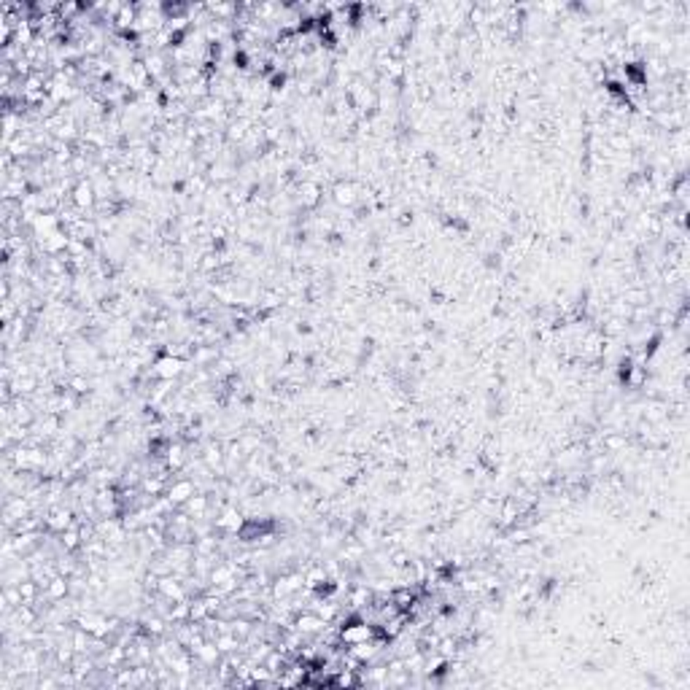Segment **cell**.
<instances>
[{
    "mask_svg": "<svg viewBox=\"0 0 690 690\" xmlns=\"http://www.w3.org/2000/svg\"><path fill=\"white\" fill-rule=\"evenodd\" d=\"M184 370H187V359L173 356V353H162L154 362V367H151L154 377H159V380H176Z\"/></svg>",
    "mask_w": 690,
    "mask_h": 690,
    "instance_id": "6da1fadb",
    "label": "cell"
},
{
    "mask_svg": "<svg viewBox=\"0 0 690 690\" xmlns=\"http://www.w3.org/2000/svg\"><path fill=\"white\" fill-rule=\"evenodd\" d=\"M332 200H335V205H340V208H351V205H356V200H359V189L353 187L351 181H337L335 189H332Z\"/></svg>",
    "mask_w": 690,
    "mask_h": 690,
    "instance_id": "277c9868",
    "label": "cell"
},
{
    "mask_svg": "<svg viewBox=\"0 0 690 690\" xmlns=\"http://www.w3.org/2000/svg\"><path fill=\"white\" fill-rule=\"evenodd\" d=\"M194 488H197V485H194L191 480H176V483H173V485L167 488V499L176 504V507H178V504L184 507V504H187L189 499H191V496L197 494Z\"/></svg>",
    "mask_w": 690,
    "mask_h": 690,
    "instance_id": "5b68a950",
    "label": "cell"
},
{
    "mask_svg": "<svg viewBox=\"0 0 690 690\" xmlns=\"http://www.w3.org/2000/svg\"><path fill=\"white\" fill-rule=\"evenodd\" d=\"M324 626H326V620L318 618L313 609H311V612H302V615H294V628H297L300 634H305V636L321 634V628Z\"/></svg>",
    "mask_w": 690,
    "mask_h": 690,
    "instance_id": "3957f363",
    "label": "cell"
},
{
    "mask_svg": "<svg viewBox=\"0 0 690 690\" xmlns=\"http://www.w3.org/2000/svg\"><path fill=\"white\" fill-rule=\"evenodd\" d=\"M70 202H73L81 213L92 211L94 205H97V194H94L92 181H79V184L73 187V191H70Z\"/></svg>",
    "mask_w": 690,
    "mask_h": 690,
    "instance_id": "7a4b0ae2",
    "label": "cell"
}]
</instances>
